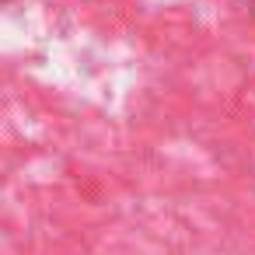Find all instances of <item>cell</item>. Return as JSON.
Wrapping results in <instances>:
<instances>
[{"mask_svg":"<svg viewBox=\"0 0 255 255\" xmlns=\"http://www.w3.org/2000/svg\"><path fill=\"white\" fill-rule=\"evenodd\" d=\"M248 4H252V14H255V0H248Z\"/></svg>","mask_w":255,"mask_h":255,"instance_id":"1","label":"cell"}]
</instances>
